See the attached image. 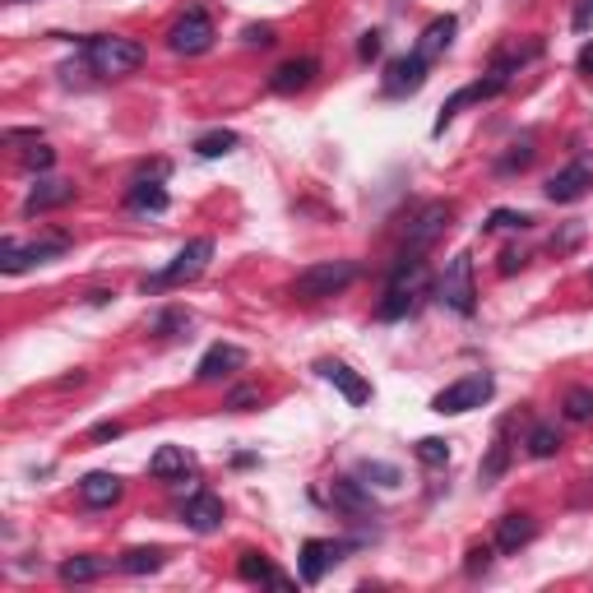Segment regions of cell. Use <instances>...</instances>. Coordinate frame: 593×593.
I'll list each match as a JSON object with an SVG mask.
<instances>
[{
    "mask_svg": "<svg viewBox=\"0 0 593 593\" xmlns=\"http://www.w3.org/2000/svg\"><path fill=\"white\" fill-rule=\"evenodd\" d=\"M84 61L98 79H121L135 75L144 65V47L135 38H116V33H98V38H84Z\"/></svg>",
    "mask_w": 593,
    "mask_h": 593,
    "instance_id": "obj_1",
    "label": "cell"
},
{
    "mask_svg": "<svg viewBox=\"0 0 593 593\" xmlns=\"http://www.w3.org/2000/svg\"><path fill=\"white\" fill-rule=\"evenodd\" d=\"M422 288H427V265L417 260V251H408L399 265H394L390 274V288H385V297H380L376 316L380 320H404L408 311L417 306V297H422Z\"/></svg>",
    "mask_w": 593,
    "mask_h": 593,
    "instance_id": "obj_2",
    "label": "cell"
},
{
    "mask_svg": "<svg viewBox=\"0 0 593 593\" xmlns=\"http://www.w3.org/2000/svg\"><path fill=\"white\" fill-rule=\"evenodd\" d=\"M353 278H357L353 260H320V265H306L302 274H297L292 297H302V302H325V297H339Z\"/></svg>",
    "mask_w": 593,
    "mask_h": 593,
    "instance_id": "obj_3",
    "label": "cell"
},
{
    "mask_svg": "<svg viewBox=\"0 0 593 593\" xmlns=\"http://www.w3.org/2000/svg\"><path fill=\"white\" fill-rule=\"evenodd\" d=\"M209 260H214V241L209 237H195L186 246V251L172 260V265L163 269V274L144 278V292H158V288H181V283H190V278H200L204 269H209Z\"/></svg>",
    "mask_w": 593,
    "mask_h": 593,
    "instance_id": "obj_4",
    "label": "cell"
},
{
    "mask_svg": "<svg viewBox=\"0 0 593 593\" xmlns=\"http://www.w3.org/2000/svg\"><path fill=\"white\" fill-rule=\"evenodd\" d=\"M496 394V380L492 376H464V380H455V385H445L436 399H431V408L441 417H459V413H473V408H482L487 399Z\"/></svg>",
    "mask_w": 593,
    "mask_h": 593,
    "instance_id": "obj_5",
    "label": "cell"
},
{
    "mask_svg": "<svg viewBox=\"0 0 593 593\" xmlns=\"http://www.w3.org/2000/svg\"><path fill=\"white\" fill-rule=\"evenodd\" d=\"M441 302L455 311V316H473L478 311V288H473V260H468L464 251L445 265V274H441Z\"/></svg>",
    "mask_w": 593,
    "mask_h": 593,
    "instance_id": "obj_6",
    "label": "cell"
},
{
    "mask_svg": "<svg viewBox=\"0 0 593 593\" xmlns=\"http://www.w3.org/2000/svg\"><path fill=\"white\" fill-rule=\"evenodd\" d=\"M455 223V204H445V200H431L422 204L413 214V223L404 228V241H408V251H427V246H436V241L445 237V228Z\"/></svg>",
    "mask_w": 593,
    "mask_h": 593,
    "instance_id": "obj_7",
    "label": "cell"
},
{
    "mask_svg": "<svg viewBox=\"0 0 593 593\" xmlns=\"http://www.w3.org/2000/svg\"><path fill=\"white\" fill-rule=\"evenodd\" d=\"M70 251V237H47V241H33V246H19L14 237L0 241V269L5 274H24L28 265H47V260H61Z\"/></svg>",
    "mask_w": 593,
    "mask_h": 593,
    "instance_id": "obj_8",
    "label": "cell"
},
{
    "mask_svg": "<svg viewBox=\"0 0 593 593\" xmlns=\"http://www.w3.org/2000/svg\"><path fill=\"white\" fill-rule=\"evenodd\" d=\"M214 19L204 10H186L177 24L167 28V47L177 51V56H204V51L214 47Z\"/></svg>",
    "mask_w": 593,
    "mask_h": 593,
    "instance_id": "obj_9",
    "label": "cell"
},
{
    "mask_svg": "<svg viewBox=\"0 0 593 593\" xmlns=\"http://www.w3.org/2000/svg\"><path fill=\"white\" fill-rule=\"evenodd\" d=\"M589 190H593V167L584 163V158L547 177V200L552 204H575V200H584Z\"/></svg>",
    "mask_w": 593,
    "mask_h": 593,
    "instance_id": "obj_10",
    "label": "cell"
},
{
    "mask_svg": "<svg viewBox=\"0 0 593 593\" xmlns=\"http://www.w3.org/2000/svg\"><path fill=\"white\" fill-rule=\"evenodd\" d=\"M427 56H399V61H390V70H385V98H404V93H417L422 84H427Z\"/></svg>",
    "mask_w": 593,
    "mask_h": 593,
    "instance_id": "obj_11",
    "label": "cell"
},
{
    "mask_svg": "<svg viewBox=\"0 0 593 593\" xmlns=\"http://www.w3.org/2000/svg\"><path fill=\"white\" fill-rule=\"evenodd\" d=\"M316 371L329 380V385H339V390H343V399H348V404H353V408H362L366 399H371V385H366V380L357 376V371H353V366H348V362H334V357H320V362H316Z\"/></svg>",
    "mask_w": 593,
    "mask_h": 593,
    "instance_id": "obj_12",
    "label": "cell"
},
{
    "mask_svg": "<svg viewBox=\"0 0 593 593\" xmlns=\"http://www.w3.org/2000/svg\"><path fill=\"white\" fill-rule=\"evenodd\" d=\"M343 547L339 543H325V538H311V543L302 547V556H297V570H302V584H320L325 580L329 566H339Z\"/></svg>",
    "mask_w": 593,
    "mask_h": 593,
    "instance_id": "obj_13",
    "label": "cell"
},
{
    "mask_svg": "<svg viewBox=\"0 0 593 593\" xmlns=\"http://www.w3.org/2000/svg\"><path fill=\"white\" fill-rule=\"evenodd\" d=\"M241 366H246V348H237V343H214V348L200 357V366H195V380H223V376H232V371H241Z\"/></svg>",
    "mask_w": 593,
    "mask_h": 593,
    "instance_id": "obj_14",
    "label": "cell"
},
{
    "mask_svg": "<svg viewBox=\"0 0 593 593\" xmlns=\"http://www.w3.org/2000/svg\"><path fill=\"white\" fill-rule=\"evenodd\" d=\"M538 538V524L533 515H501L496 519V552H519V547H529Z\"/></svg>",
    "mask_w": 593,
    "mask_h": 593,
    "instance_id": "obj_15",
    "label": "cell"
},
{
    "mask_svg": "<svg viewBox=\"0 0 593 593\" xmlns=\"http://www.w3.org/2000/svg\"><path fill=\"white\" fill-rule=\"evenodd\" d=\"M186 529H195V533H214L218 524H223V501H218L214 492H190V501H186Z\"/></svg>",
    "mask_w": 593,
    "mask_h": 593,
    "instance_id": "obj_16",
    "label": "cell"
},
{
    "mask_svg": "<svg viewBox=\"0 0 593 593\" xmlns=\"http://www.w3.org/2000/svg\"><path fill=\"white\" fill-rule=\"evenodd\" d=\"M75 200V181H38V186L28 190L24 200V214H47V209H61V204Z\"/></svg>",
    "mask_w": 593,
    "mask_h": 593,
    "instance_id": "obj_17",
    "label": "cell"
},
{
    "mask_svg": "<svg viewBox=\"0 0 593 593\" xmlns=\"http://www.w3.org/2000/svg\"><path fill=\"white\" fill-rule=\"evenodd\" d=\"M316 75H320V61H316V56H302V61L278 65L274 75H269V89H274V93H297V89H306Z\"/></svg>",
    "mask_w": 593,
    "mask_h": 593,
    "instance_id": "obj_18",
    "label": "cell"
},
{
    "mask_svg": "<svg viewBox=\"0 0 593 593\" xmlns=\"http://www.w3.org/2000/svg\"><path fill=\"white\" fill-rule=\"evenodd\" d=\"M455 14H441V19H431L427 28H422V38H417V56H427V61H436L441 51H450V42H455Z\"/></svg>",
    "mask_w": 593,
    "mask_h": 593,
    "instance_id": "obj_19",
    "label": "cell"
},
{
    "mask_svg": "<svg viewBox=\"0 0 593 593\" xmlns=\"http://www.w3.org/2000/svg\"><path fill=\"white\" fill-rule=\"evenodd\" d=\"M237 575H241V580H251V584H278V589H292L288 575H283V570H278L269 556H260V552H241Z\"/></svg>",
    "mask_w": 593,
    "mask_h": 593,
    "instance_id": "obj_20",
    "label": "cell"
},
{
    "mask_svg": "<svg viewBox=\"0 0 593 593\" xmlns=\"http://www.w3.org/2000/svg\"><path fill=\"white\" fill-rule=\"evenodd\" d=\"M79 501L93 505V510L121 501V478H116V473H89V478L79 482Z\"/></svg>",
    "mask_w": 593,
    "mask_h": 593,
    "instance_id": "obj_21",
    "label": "cell"
},
{
    "mask_svg": "<svg viewBox=\"0 0 593 593\" xmlns=\"http://www.w3.org/2000/svg\"><path fill=\"white\" fill-rule=\"evenodd\" d=\"M186 468H190V455L181 450V445H163L158 455L149 459V473L158 482H172V478H186Z\"/></svg>",
    "mask_w": 593,
    "mask_h": 593,
    "instance_id": "obj_22",
    "label": "cell"
},
{
    "mask_svg": "<svg viewBox=\"0 0 593 593\" xmlns=\"http://www.w3.org/2000/svg\"><path fill=\"white\" fill-rule=\"evenodd\" d=\"M116 566L126 575H153V570H163V547H130V552H121Z\"/></svg>",
    "mask_w": 593,
    "mask_h": 593,
    "instance_id": "obj_23",
    "label": "cell"
},
{
    "mask_svg": "<svg viewBox=\"0 0 593 593\" xmlns=\"http://www.w3.org/2000/svg\"><path fill=\"white\" fill-rule=\"evenodd\" d=\"M130 209L163 214V209H167V190L158 186V177H153V181H135V186H130Z\"/></svg>",
    "mask_w": 593,
    "mask_h": 593,
    "instance_id": "obj_24",
    "label": "cell"
},
{
    "mask_svg": "<svg viewBox=\"0 0 593 593\" xmlns=\"http://www.w3.org/2000/svg\"><path fill=\"white\" fill-rule=\"evenodd\" d=\"M237 144H241L237 130H209V135L195 139V153H200V158H228Z\"/></svg>",
    "mask_w": 593,
    "mask_h": 593,
    "instance_id": "obj_25",
    "label": "cell"
},
{
    "mask_svg": "<svg viewBox=\"0 0 593 593\" xmlns=\"http://www.w3.org/2000/svg\"><path fill=\"white\" fill-rule=\"evenodd\" d=\"M334 505L353 510V515H371V501H366L362 482H353V478H339V482H334Z\"/></svg>",
    "mask_w": 593,
    "mask_h": 593,
    "instance_id": "obj_26",
    "label": "cell"
},
{
    "mask_svg": "<svg viewBox=\"0 0 593 593\" xmlns=\"http://www.w3.org/2000/svg\"><path fill=\"white\" fill-rule=\"evenodd\" d=\"M102 570L107 566H102L98 556H70V561L61 566V580L65 584H89V580H98Z\"/></svg>",
    "mask_w": 593,
    "mask_h": 593,
    "instance_id": "obj_27",
    "label": "cell"
},
{
    "mask_svg": "<svg viewBox=\"0 0 593 593\" xmlns=\"http://www.w3.org/2000/svg\"><path fill=\"white\" fill-rule=\"evenodd\" d=\"M524 445H529V455H533V459H552L556 450H561V431L547 427V422H538V427L529 431V441H524Z\"/></svg>",
    "mask_w": 593,
    "mask_h": 593,
    "instance_id": "obj_28",
    "label": "cell"
},
{
    "mask_svg": "<svg viewBox=\"0 0 593 593\" xmlns=\"http://www.w3.org/2000/svg\"><path fill=\"white\" fill-rule=\"evenodd\" d=\"M417 459L431 464V468L450 464V441H441V436H422V441H417Z\"/></svg>",
    "mask_w": 593,
    "mask_h": 593,
    "instance_id": "obj_29",
    "label": "cell"
},
{
    "mask_svg": "<svg viewBox=\"0 0 593 593\" xmlns=\"http://www.w3.org/2000/svg\"><path fill=\"white\" fill-rule=\"evenodd\" d=\"M529 223H533L529 214H515V209H496V214L487 218L482 228H487V232H524Z\"/></svg>",
    "mask_w": 593,
    "mask_h": 593,
    "instance_id": "obj_30",
    "label": "cell"
},
{
    "mask_svg": "<svg viewBox=\"0 0 593 593\" xmlns=\"http://www.w3.org/2000/svg\"><path fill=\"white\" fill-rule=\"evenodd\" d=\"M357 478L380 482V487H399V468H394V464H371V459H366V464L357 468Z\"/></svg>",
    "mask_w": 593,
    "mask_h": 593,
    "instance_id": "obj_31",
    "label": "cell"
},
{
    "mask_svg": "<svg viewBox=\"0 0 593 593\" xmlns=\"http://www.w3.org/2000/svg\"><path fill=\"white\" fill-rule=\"evenodd\" d=\"M566 417H570V422H584V417H593V394L589 390H570Z\"/></svg>",
    "mask_w": 593,
    "mask_h": 593,
    "instance_id": "obj_32",
    "label": "cell"
},
{
    "mask_svg": "<svg viewBox=\"0 0 593 593\" xmlns=\"http://www.w3.org/2000/svg\"><path fill=\"white\" fill-rule=\"evenodd\" d=\"M529 163H533V139L524 135L515 144V153H505V158H501V172H515V167H529Z\"/></svg>",
    "mask_w": 593,
    "mask_h": 593,
    "instance_id": "obj_33",
    "label": "cell"
},
{
    "mask_svg": "<svg viewBox=\"0 0 593 593\" xmlns=\"http://www.w3.org/2000/svg\"><path fill=\"white\" fill-rule=\"evenodd\" d=\"M51 163H56V153H51L47 144H38V139H33V149L24 153V167H28V172H47Z\"/></svg>",
    "mask_w": 593,
    "mask_h": 593,
    "instance_id": "obj_34",
    "label": "cell"
},
{
    "mask_svg": "<svg viewBox=\"0 0 593 593\" xmlns=\"http://www.w3.org/2000/svg\"><path fill=\"white\" fill-rule=\"evenodd\" d=\"M153 329H158V334H172V329H190V316H186V311H167V316L153 320Z\"/></svg>",
    "mask_w": 593,
    "mask_h": 593,
    "instance_id": "obj_35",
    "label": "cell"
},
{
    "mask_svg": "<svg viewBox=\"0 0 593 593\" xmlns=\"http://www.w3.org/2000/svg\"><path fill=\"white\" fill-rule=\"evenodd\" d=\"M274 28H269V24H251V28H246V47H274Z\"/></svg>",
    "mask_w": 593,
    "mask_h": 593,
    "instance_id": "obj_36",
    "label": "cell"
},
{
    "mask_svg": "<svg viewBox=\"0 0 593 593\" xmlns=\"http://www.w3.org/2000/svg\"><path fill=\"white\" fill-rule=\"evenodd\" d=\"M251 404H260V390H232V394H228V408H232V413H246Z\"/></svg>",
    "mask_w": 593,
    "mask_h": 593,
    "instance_id": "obj_37",
    "label": "cell"
},
{
    "mask_svg": "<svg viewBox=\"0 0 593 593\" xmlns=\"http://www.w3.org/2000/svg\"><path fill=\"white\" fill-rule=\"evenodd\" d=\"M575 33H593V0L575 5Z\"/></svg>",
    "mask_w": 593,
    "mask_h": 593,
    "instance_id": "obj_38",
    "label": "cell"
},
{
    "mask_svg": "<svg viewBox=\"0 0 593 593\" xmlns=\"http://www.w3.org/2000/svg\"><path fill=\"white\" fill-rule=\"evenodd\" d=\"M501 468H505V441H496V445H492V459L482 464V478H496Z\"/></svg>",
    "mask_w": 593,
    "mask_h": 593,
    "instance_id": "obj_39",
    "label": "cell"
},
{
    "mask_svg": "<svg viewBox=\"0 0 593 593\" xmlns=\"http://www.w3.org/2000/svg\"><path fill=\"white\" fill-rule=\"evenodd\" d=\"M492 566V547H473L468 552V575H478V570H487Z\"/></svg>",
    "mask_w": 593,
    "mask_h": 593,
    "instance_id": "obj_40",
    "label": "cell"
},
{
    "mask_svg": "<svg viewBox=\"0 0 593 593\" xmlns=\"http://www.w3.org/2000/svg\"><path fill=\"white\" fill-rule=\"evenodd\" d=\"M524 265H529V255L524 251H505L501 255V274H515V269H524Z\"/></svg>",
    "mask_w": 593,
    "mask_h": 593,
    "instance_id": "obj_41",
    "label": "cell"
},
{
    "mask_svg": "<svg viewBox=\"0 0 593 593\" xmlns=\"http://www.w3.org/2000/svg\"><path fill=\"white\" fill-rule=\"evenodd\" d=\"M357 56H362V61L380 56V33H366V38H362V47H357Z\"/></svg>",
    "mask_w": 593,
    "mask_h": 593,
    "instance_id": "obj_42",
    "label": "cell"
},
{
    "mask_svg": "<svg viewBox=\"0 0 593 593\" xmlns=\"http://www.w3.org/2000/svg\"><path fill=\"white\" fill-rule=\"evenodd\" d=\"M121 436V422H98L93 427V441H116Z\"/></svg>",
    "mask_w": 593,
    "mask_h": 593,
    "instance_id": "obj_43",
    "label": "cell"
},
{
    "mask_svg": "<svg viewBox=\"0 0 593 593\" xmlns=\"http://www.w3.org/2000/svg\"><path fill=\"white\" fill-rule=\"evenodd\" d=\"M580 75H584V79H593V42L580 51Z\"/></svg>",
    "mask_w": 593,
    "mask_h": 593,
    "instance_id": "obj_44",
    "label": "cell"
}]
</instances>
